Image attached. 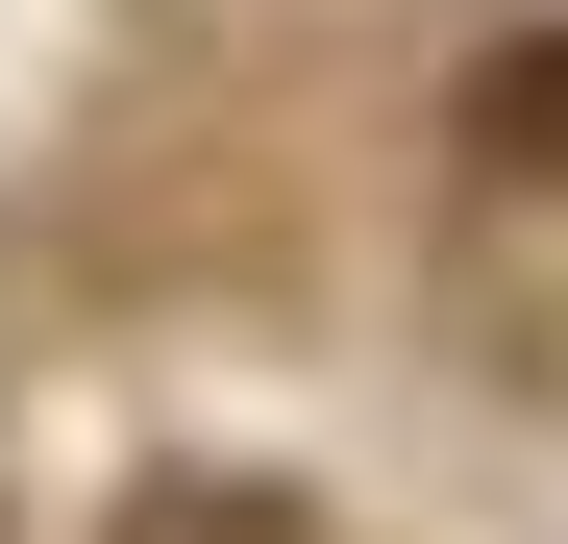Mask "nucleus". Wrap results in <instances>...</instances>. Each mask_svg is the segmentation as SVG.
<instances>
[{"instance_id": "nucleus-1", "label": "nucleus", "mask_w": 568, "mask_h": 544, "mask_svg": "<svg viewBox=\"0 0 568 544\" xmlns=\"http://www.w3.org/2000/svg\"><path fill=\"white\" fill-rule=\"evenodd\" d=\"M469 149H495V173H568V26H519L495 74H469Z\"/></svg>"}, {"instance_id": "nucleus-2", "label": "nucleus", "mask_w": 568, "mask_h": 544, "mask_svg": "<svg viewBox=\"0 0 568 544\" xmlns=\"http://www.w3.org/2000/svg\"><path fill=\"white\" fill-rule=\"evenodd\" d=\"M149 544H297V520H272V495H173Z\"/></svg>"}]
</instances>
